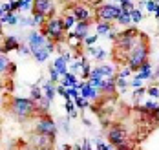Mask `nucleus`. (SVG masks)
Masks as SVG:
<instances>
[{
	"label": "nucleus",
	"mask_w": 159,
	"mask_h": 150,
	"mask_svg": "<svg viewBox=\"0 0 159 150\" xmlns=\"http://www.w3.org/2000/svg\"><path fill=\"white\" fill-rule=\"evenodd\" d=\"M106 137H108V143H110L111 147L117 148L119 145H123V143H126L128 141V130L123 126V125L115 123V125H111L110 128H108Z\"/></svg>",
	"instance_id": "nucleus-8"
},
{
	"label": "nucleus",
	"mask_w": 159,
	"mask_h": 150,
	"mask_svg": "<svg viewBox=\"0 0 159 150\" xmlns=\"http://www.w3.org/2000/svg\"><path fill=\"white\" fill-rule=\"evenodd\" d=\"M115 90H117V75L104 79L99 88V93L101 95H115Z\"/></svg>",
	"instance_id": "nucleus-15"
},
{
	"label": "nucleus",
	"mask_w": 159,
	"mask_h": 150,
	"mask_svg": "<svg viewBox=\"0 0 159 150\" xmlns=\"http://www.w3.org/2000/svg\"><path fill=\"white\" fill-rule=\"evenodd\" d=\"M146 93H148L150 97H154V99H159V88H157V86L148 88V90H146Z\"/></svg>",
	"instance_id": "nucleus-39"
},
{
	"label": "nucleus",
	"mask_w": 159,
	"mask_h": 150,
	"mask_svg": "<svg viewBox=\"0 0 159 150\" xmlns=\"http://www.w3.org/2000/svg\"><path fill=\"white\" fill-rule=\"evenodd\" d=\"M31 4H33V0H22V9L20 11H26V9L31 11Z\"/></svg>",
	"instance_id": "nucleus-43"
},
{
	"label": "nucleus",
	"mask_w": 159,
	"mask_h": 150,
	"mask_svg": "<svg viewBox=\"0 0 159 150\" xmlns=\"http://www.w3.org/2000/svg\"><path fill=\"white\" fill-rule=\"evenodd\" d=\"M55 139H57V137H51V135L39 134V132H33L31 135L28 137L31 148H42V150L53 148V147H55Z\"/></svg>",
	"instance_id": "nucleus-9"
},
{
	"label": "nucleus",
	"mask_w": 159,
	"mask_h": 150,
	"mask_svg": "<svg viewBox=\"0 0 159 150\" xmlns=\"http://www.w3.org/2000/svg\"><path fill=\"white\" fill-rule=\"evenodd\" d=\"M31 13H42V15H46V17L55 15V13H57L55 0H33Z\"/></svg>",
	"instance_id": "nucleus-11"
},
{
	"label": "nucleus",
	"mask_w": 159,
	"mask_h": 150,
	"mask_svg": "<svg viewBox=\"0 0 159 150\" xmlns=\"http://www.w3.org/2000/svg\"><path fill=\"white\" fill-rule=\"evenodd\" d=\"M42 90H44V95H46V97H48L49 101L55 99V95H57V84H55V83L48 81V83L42 86Z\"/></svg>",
	"instance_id": "nucleus-24"
},
{
	"label": "nucleus",
	"mask_w": 159,
	"mask_h": 150,
	"mask_svg": "<svg viewBox=\"0 0 159 150\" xmlns=\"http://www.w3.org/2000/svg\"><path fill=\"white\" fill-rule=\"evenodd\" d=\"M40 31L42 35L51 40V42H55V44H61V42H66V28H64V20L62 17H57V15H51V17L46 18V22L42 24V28H40Z\"/></svg>",
	"instance_id": "nucleus-5"
},
{
	"label": "nucleus",
	"mask_w": 159,
	"mask_h": 150,
	"mask_svg": "<svg viewBox=\"0 0 159 150\" xmlns=\"http://www.w3.org/2000/svg\"><path fill=\"white\" fill-rule=\"evenodd\" d=\"M150 79H152V81H159V66H157V70L152 73V77H150Z\"/></svg>",
	"instance_id": "nucleus-49"
},
{
	"label": "nucleus",
	"mask_w": 159,
	"mask_h": 150,
	"mask_svg": "<svg viewBox=\"0 0 159 150\" xmlns=\"http://www.w3.org/2000/svg\"><path fill=\"white\" fill-rule=\"evenodd\" d=\"M18 53H22V55H31V48H30V44H28V42H20V46H18Z\"/></svg>",
	"instance_id": "nucleus-35"
},
{
	"label": "nucleus",
	"mask_w": 159,
	"mask_h": 150,
	"mask_svg": "<svg viewBox=\"0 0 159 150\" xmlns=\"http://www.w3.org/2000/svg\"><path fill=\"white\" fill-rule=\"evenodd\" d=\"M18 24H20V26L37 28V24H35V20H33V15H31V17H18Z\"/></svg>",
	"instance_id": "nucleus-28"
},
{
	"label": "nucleus",
	"mask_w": 159,
	"mask_h": 150,
	"mask_svg": "<svg viewBox=\"0 0 159 150\" xmlns=\"http://www.w3.org/2000/svg\"><path fill=\"white\" fill-rule=\"evenodd\" d=\"M157 108H159L157 101H146V102H143L141 106H137V110H139L141 114H144V116H148L150 112H154V110H157Z\"/></svg>",
	"instance_id": "nucleus-20"
},
{
	"label": "nucleus",
	"mask_w": 159,
	"mask_h": 150,
	"mask_svg": "<svg viewBox=\"0 0 159 150\" xmlns=\"http://www.w3.org/2000/svg\"><path fill=\"white\" fill-rule=\"evenodd\" d=\"M90 77H102V71H101V68H92V73H90Z\"/></svg>",
	"instance_id": "nucleus-45"
},
{
	"label": "nucleus",
	"mask_w": 159,
	"mask_h": 150,
	"mask_svg": "<svg viewBox=\"0 0 159 150\" xmlns=\"http://www.w3.org/2000/svg\"><path fill=\"white\" fill-rule=\"evenodd\" d=\"M0 130H2V121H0Z\"/></svg>",
	"instance_id": "nucleus-56"
},
{
	"label": "nucleus",
	"mask_w": 159,
	"mask_h": 150,
	"mask_svg": "<svg viewBox=\"0 0 159 150\" xmlns=\"http://www.w3.org/2000/svg\"><path fill=\"white\" fill-rule=\"evenodd\" d=\"M57 130H59V125L49 117V114L37 116L35 126H33V132L46 134V135H51V137H57Z\"/></svg>",
	"instance_id": "nucleus-7"
},
{
	"label": "nucleus",
	"mask_w": 159,
	"mask_h": 150,
	"mask_svg": "<svg viewBox=\"0 0 159 150\" xmlns=\"http://www.w3.org/2000/svg\"><path fill=\"white\" fill-rule=\"evenodd\" d=\"M130 86L126 81V77H117V88L121 90V92H126V88Z\"/></svg>",
	"instance_id": "nucleus-33"
},
{
	"label": "nucleus",
	"mask_w": 159,
	"mask_h": 150,
	"mask_svg": "<svg viewBox=\"0 0 159 150\" xmlns=\"http://www.w3.org/2000/svg\"><path fill=\"white\" fill-rule=\"evenodd\" d=\"M4 90V75H0V92Z\"/></svg>",
	"instance_id": "nucleus-50"
},
{
	"label": "nucleus",
	"mask_w": 159,
	"mask_h": 150,
	"mask_svg": "<svg viewBox=\"0 0 159 150\" xmlns=\"http://www.w3.org/2000/svg\"><path fill=\"white\" fill-rule=\"evenodd\" d=\"M139 35H141V31L137 28H126V30L117 33L115 42H113V51H111V59L115 61V64L126 66L128 53L137 46Z\"/></svg>",
	"instance_id": "nucleus-1"
},
{
	"label": "nucleus",
	"mask_w": 159,
	"mask_h": 150,
	"mask_svg": "<svg viewBox=\"0 0 159 150\" xmlns=\"http://www.w3.org/2000/svg\"><path fill=\"white\" fill-rule=\"evenodd\" d=\"M99 68H101V71H102V77L104 79H108V77H113L115 73V70H113V66L111 64H104V62H99Z\"/></svg>",
	"instance_id": "nucleus-25"
},
{
	"label": "nucleus",
	"mask_w": 159,
	"mask_h": 150,
	"mask_svg": "<svg viewBox=\"0 0 159 150\" xmlns=\"http://www.w3.org/2000/svg\"><path fill=\"white\" fill-rule=\"evenodd\" d=\"M110 30H113V22L97 20V28H95V33H97V35H106Z\"/></svg>",
	"instance_id": "nucleus-22"
},
{
	"label": "nucleus",
	"mask_w": 159,
	"mask_h": 150,
	"mask_svg": "<svg viewBox=\"0 0 159 150\" xmlns=\"http://www.w3.org/2000/svg\"><path fill=\"white\" fill-rule=\"evenodd\" d=\"M73 101H75V106L80 108V110H84V108L90 106V99H86V97H82V95H77Z\"/></svg>",
	"instance_id": "nucleus-26"
},
{
	"label": "nucleus",
	"mask_w": 159,
	"mask_h": 150,
	"mask_svg": "<svg viewBox=\"0 0 159 150\" xmlns=\"http://www.w3.org/2000/svg\"><path fill=\"white\" fill-rule=\"evenodd\" d=\"M53 68L61 73V77L70 71V70H68V62H66V59H64L62 55H57V57H55V61H53Z\"/></svg>",
	"instance_id": "nucleus-18"
},
{
	"label": "nucleus",
	"mask_w": 159,
	"mask_h": 150,
	"mask_svg": "<svg viewBox=\"0 0 159 150\" xmlns=\"http://www.w3.org/2000/svg\"><path fill=\"white\" fill-rule=\"evenodd\" d=\"M93 57H95V59L99 61V62H102V61L106 59V51H104V50H101V48H97V51H95V55H93Z\"/></svg>",
	"instance_id": "nucleus-40"
},
{
	"label": "nucleus",
	"mask_w": 159,
	"mask_h": 150,
	"mask_svg": "<svg viewBox=\"0 0 159 150\" xmlns=\"http://www.w3.org/2000/svg\"><path fill=\"white\" fill-rule=\"evenodd\" d=\"M152 73H154V71H152V64H150V61H146L143 66L137 70L135 77H137V79H141V81H148V79L152 77Z\"/></svg>",
	"instance_id": "nucleus-17"
},
{
	"label": "nucleus",
	"mask_w": 159,
	"mask_h": 150,
	"mask_svg": "<svg viewBox=\"0 0 159 150\" xmlns=\"http://www.w3.org/2000/svg\"><path fill=\"white\" fill-rule=\"evenodd\" d=\"M79 70H82V64H80V61H73V62H71V71L75 73V71H79Z\"/></svg>",
	"instance_id": "nucleus-44"
},
{
	"label": "nucleus",
	"mask_w": 159,
	"mask_h": 150,
	"mask_svg": "<svg viewBox=\"0 0 159 150\" xmlns=\"http://www.w3.org/2000/svg\"><path fill=\"white\" fill-rule=\"evenodd\" d=\"M35 102H37V110H39V116H42V114H49V106H51V101H49L46 95H42L40 99H37Z\"/></svg>",
	"instance_id": "nucleus-19"
},
{
	"label": "nucleus",
	"mask_w": 159,
	"mask_h": 150,
	"mask_svg": "<svg viewBox=\"0 0 159 150\" xmlns=\"http://www.w3.org/2000/svg\"><path fill=\"white\" fill-rule=\"evenodd\" d=\"M15 71H16V64L9 61L7 53H2V51H0V75H4V77H13Z\"/></svg>",
	"instance_id": "nucleus-12"
},
{
	"label": "nucleus",
	"mask_w": 159,
	"mask_h": 150,
	"mask_svg": "<svg viewBox=\"0 0 159 150\" xmlns=\"http://www.w3.org/2000/svg\"><path fill=\"white\" fill-rule=\"evenodd\" d=\"M146 93V88L144 86H141V88H135V92H134V101H137L141 95H144Z\"/></svg>",
	"instance_id": "nucleus-41"
},
{
	"label": "nucleus",
	"mask_w": 159,
	"mask_h": 150,
	"mask_svg": "<svg viewBox=\"0 0 159 150\" xmlns=\"http://www.w3.org/2000/svg\"><path fill=\"white\" fill-rule=\"evenodd\" d=\"M95 148L97 150H111L113 147H111V145H106L102 139H97V141H95Z\"/></svg>",
	"instance_id": "nucleus-36"
},
{
	"label": "nucleus",
	"mask_w": 159,
	"mask_h": 150,
	"mask_svg": "<svg viewBox=\"0 0 159 150\" xmlns=\"http://www.w3.org/2000/svg\"><path fill=\"white\" fill-rule=\"evenodd\" d=\"M97 37H99V35H88V37H86V39H84V40H82V44H84V46H86V48H88V46H95V42H97Z\"/></svg>",
	"instance_id": "nucleus-32"
},
{
	"label": "nucleus",
	"mask_w": 159,
	"mask_h": 150,
	"mask_svg": "<svg viewBox=\"0 0 159 150\" xmlns=\"http://www.w3.org/2000/svg\"><path fill=\"white\" fill-rule=\"evenodd\" d=\"M18 46H20L18 37H15V35H9V37H4V39H2V42H0V51H2V53L18 51Z\"/></svg>",
	"instance_id": "nucleus-13"
},
{
	"label": "nucleus",
	"mask_w": 159,
	"mask_h": 150,
	"mask_svg": "<svg viewBox=\"0 0 159 150\" xmlns=\"http://www.w3.org/2000/svg\"><path fill=\"white\" fill-rule=\"evenodd\" d=\"M93 20H95V18H92V20H77V24H75L73 31H75V35H77V39H79V40H84V39L90 35V28H92Z\"/></svg>",
	"instance_id": "nucleus-14"
},
{
	"label": "nucleus",
	"mask_w": 159,
	"mask_h": 150,
	"mask_svg": "<svg viewBox=\"0 0 159 150\" xmlns=\"http://www.w3.org/2000/svg\"><path fill=\"white\" fill-rule=\"evenodd\" d=\"M119 26H130L132 24V11L130 9H126V7H123V11H121V15L117 17V20H115Z\"/></svg>",
	"instance_id": "nucleus-21"
},
{
	"label": "nucleus",
	"mask_w": 159,
	"mask_h": 150,
	"mask_svg": "<svg viewBox=\"0 0 159 150\" xmlns=\"http://www.w3.org/2000/svg\"><path fill=\"white\" fill-rule=\"evenodd\" d=\"M90 73H92V66H90V64L86 62V64L82 66V71H80V77H82L84 81H88V79H90Z\"/></svg>",
	"instance_id": "nucleus-34"
},
{
	"label": "nucleus",
	"mask_w": 159,
	"mask_h": 150,
	"mask_svg": "<svg viewBox=\"0 0 159 150\" xmlns=\"http://www.w3.org/2000/svg\"><path fill=\"white\" fill-rule=\"evenodd\" d=\"M2 26H4V24H2V22H0V35H2Z\"/></svg>",
	"instance_id": "nucleus-53"
},
{
	"label": "nucleus",
	"mask_w": 159,
	"mask_h": 150,
	"mask_svg": "<svg viewBox=\"0 0 159 150\" xmlns=\"http://www.w3.org/2000/svg\"><path fill=\"white\" fill-rule=\"evenodd\" d=\"M117 33H119V31H115V30H110V31H108V39H111V40H115V37H117Z\"/></svg>",
	"instance_id": "nucleus-47"
},
{
	"label": "nucleus",
	"mask_w": 159,
	"mask_h": 150,
	"mask_svg": "<svg viewBox=\"0 0 159 150\" xmlns=\"http://www.w3.org/2000/svg\"><path fill=\"white\" fill-rule=\"evenodd\" d=\"M2 7H4V11H6V13H13V11H11V2H7V4H2Z\"/></svg>",
	"instance_id": "nucleus-48"
},
{
	"label": "nucleus",
	"mask_w": 159,
	"mask_h": 150,
	"mask_svg": "<svg viewBox=\"0 0 159 150\" xmlns=\"http://www.w3.org/2000/svg\"><path fill=\"white\" fill-rule=\"evenodd\" d=\"M57 2H70V0H57Z\"/></svg>",
	"instance_id": "nucleus-54"
},
{
	"label": "nucleus",
	"mask_w": 159,
	"mask_h": 150,
	"mask_svg": "<svg viewBox=\"0 0 159 150\" xmlns=\"http://www.w3.org/2000/svg\"><path fill=\"white\" fill-rule=\"evenodd\" d=\"M80 95L86 97V99H90V101H95V99H99V90L93 88L88 81H84L82 88H80Z\"/></svg>",
	"instance_id": "nucleus-16"
},
{
	"label": "nucleus",
	"mask_w": 159,
	"mask_h": 150,
	"mask_svg": "<svg viewBox=\"0 0 159 150\" xmlns=\"http://www.w3.org/2000/svg\"><path fill=\"white\" fill-rule=\"evenodd\" d=\"M26 42L30 44L31 55L37 62H46L49 55L57 50V44L51 42V40H48V39L42 35V31H37V30H31V31L28 33Z\"/></svg>",
	"instance_id": "nucleus-2"
},
{
	"label": "nucleus",
	"mask_w": 159,
	"mask_h": 150,
	"mask_svg": "<svg viewBox=\"0 0 159 150\" xmlns=\"http://www.w3.org/2000/svg\"><path fill=\"white\" fill-rule=\"evenodd\" d=\"M80 148H82V150H90V148H92V141H90V139H84V141H82V145H80Z\"/></svg>",
	"instance_id": "nucleus-46"
},
{
	"label": "nucleus",
	"mask_w": 159,
	"mask_h": 150,
	"mask_svg": "<svg viewBox=\"0 0 159 150\" xmlns=\"http://www.w3.org/2000/svg\"><path fill=\"white\" fill-rule=\"evenodd\" d=\"M143 11H141V7H134L132 9V22H141L143 20Z\"/></svg>",
	"instance_id": "nucleus-29"
},
{
	"label": "nucleus",
	"mask_w": 159,
	"mask_h": 150,
	"mask_svg": "<svg viewBox=\"0 0 159 150\" xmlns=\"http://www.w3.org/2000/svg\"><path fill=\"white\" fill-rule=\"evenodd\" d=\"M154 17H156V18H157V20H159V6H157V7H156V11H154Z\"/></svg>",
	"instance_id": "nucleus-51"
},
{
	"label": "nucleus",
	"mask_w": 159,
	"mask_h": 150,
	"mask_svg": "<svg viewBox=\"0 0 159 150\" xmlns=\"http://www.w3.org/2000/svg\"><path fill=\"white\" fill-rule=\"evenodd\" d=\"M4 13H6V11H4V7H2V6H0V17H2V15H4Z\"/></svg>",
	"instance_id": "nucleus-52"
},
{
	"label": "nucleus",
	"mask_w": 159,
	"mask_h": 150,
	"mask_svg": "<svg viewBox=\"0 0 159 150\" xmlns=\"http://www.w3.org/2000/svg\"><path fill=\"white\" fill-rule=\"evenodd\" d=\"M9 112L18 123H26V121L39 116L37 102L31 97H28V99L26 97H13L9 102Z\"/></svg>",
	"instance_id": "nucleus-3"
},
{
	"label": "nucleus",
	"mask_w": 159,
	"mask_h": 150,
	"mask_svg": "<svg viewBox=\"0 0 159 150\" xmlns=\"http://www.w3.org/2000/svg\"><path fill=\"white\" fill-rule=\"evenodd\" d=\"M62 77H66V79H68L70 86H77V84H79V79H77V75H75L73 71H68V73H66V75H62Z\"/></svg>",
	"instance_id": "nucleus-31"
},
{
	"label": "nucleus",
	"mask_w": 159,
	"mask_h": 150,
	"mask_svg": "<svg viewBox=\"0 0 159 150\" xmlns=\"http://www.w3.org/2000/svg\"><path fill=\"white\" fill-rule=\"evenodd\" d=\"M144 7H146V11H150V13H154V11H156V7H157V4H156V0H146V4H144Z\"/></svg>",
	"instance_id": "nucleus-38"
},
{
	"label": "nucleus",
	"mask_w": 159,
	"mask_h": 150,
	"mask_svg": "<svg viewBox=\"0 0 159 150\" xmlns=\"http://www.w3.org/2000/svg\"><path fill=\"white\" fill-rule=\"evenodd\" d=\"M156 4H157V6H159V0H156Z\"/></svg>",
	"instance_id": "nucleus-57"
},
{
	"label": "nucleus",
	"mask_w": 159,
	"mask_h": 150,
	"mask_svg": "<svg viewBox=\"0 0 159 150\" xmlns=\"http://www.w3.org/2000/svg\"><path fill=\"white\" fill-rule=\"evenodd\" d=\"M141 86H143V81L137 79V77H134V81H130V88H134V90L135 88H141Z\"/></svg>",
	"instance_id": "nucleus-42"
},
{
	"label": "nucleus",
	"mask_w": 159,
	"mask_h": 150,
	"mask_svg": "<svg viewBox=\"0 0 159 150\" xmlns=\"http://www.w3.org/2000/svg\"><path fill=\"white\" fill-rule=\"evenodd\" d=\"M113 2H115V4H119V2H121V0H113Z\"/></svg>",
	"instance_id": "nucleus-55"
},
{
	"label": "nucleus",
	"mask_w": 159,
	"mask_h": 150,
	"mask_svg": "<svg viewBox=\"0 0 159 150\" xmlns=\"http://www.w3.org/2000/svg\"><path fill=\"white\" fill-rule=\"evenodd\" d=\"M62 20H64V28H66V31L73 30V28H75V24H77V18H75V15H73L70 9L66 11V15L62 17Z\"/></svg>",
	"instance_id": "nucleus-23"
},
{
	"label": "nucleus",
	"mask_w": 159,
	"mask_h": 150,
	"mask_svg": "<svg viewBox=\"0 0 159 150\" xmlns=\"http://www.w3.org/2000/svg\"><path fill=\"white\" fill-rule=\"evenodd\" d=\"M68 9L75 15L77 20H92V18H95L93 7H92L90 4H86V2H75V4H71Z\"/></svg>",
	"instance_id": "nucleus-10"
},
{
	"label": "nucleus",
	"mask_w": 159,
	"mask_h": 150,
	"mask_svg": "<svg viewBox=\"0 0 159 150\" xmlns=\"http://www.w3.org/2000/svg\"><path fill=\"white\" fill-rule=\"evenodd\" d=\"M49 81H51V83H55V84L61 81V73L53 68V64H51V68H49Z\"/></svg>",
	"instance_id": "nucleus-30"
},
{
	"label": "nucleus",
	"mask_w": 159,
	"mask_h": 150,
	"mask_svg": "<svg viewBox=\"0 0 159 150\" xmlns=\"http://www.w3.org/2000/svg\"><path fill=\"white\" fill-rule=\"evenodd\" d=\"M42 95H44V90H40V86H37V84H33V86H31V93H30V97L37 101V99H40Z\"/></svg>",
	"instance_id": "nucleus-27"
},
{
	"label": "nucleus",
	"mask_w": 159,
	"mask_h": 150,
	"mask_svg": "<svg viewBox=\"0 0 159 150\" xmlns=\"http://www.w3.org/2000/svg\"><path fill=\"white\" fill-rule=\"evenodd\" d=\"M132 73H134V71H132V70H130L128 66H125L123 70H119V73H115V75H117V77H126V79H128Z\"/></svg>",
	"instance_id": "nucleus-37"
},
{
	"label": "nucleus",
	"mask_w": 159,
	"mask_h": 150,
	"mask_svg": "<svg viewBox=\"0 0 159 150\" xmlns=\"http://www.w3.org/2000/svg\"><path fill=\"white\" fill-rule=\"evenodd\" d=\"M148 57H150V39H148V35H146V33L141 31L137 46L128 53L126 66L130 68L132 71H137V70L143 66L146 61H148Z\"/></svg>",
	"instance_id": "nucleus-4"
},
{
	"label": "nucleus",
	"mask_w": 159,
	"mask_h": 150,
	"mask_svg": "<svg viewBox=\"0 0 159 150\" xmlns=\"http://www.w3.org/2000/svg\"><path fill=\"white\" fill-rule=\"evenodd\" d=\"M121 11H123L121 4H104V2H101L97 7H93L95 20H106V22H115L117 17L121 15Z\"/></svg>",
	"instance_id": "nucleus-6"
}]
</instances>
